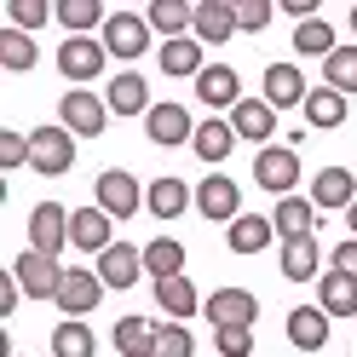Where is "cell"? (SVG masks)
<instances>
[{
	"instance_id": "1",
	"label": "cell",
	"mask_w": 357,
	"mask_h": 357,
	"mask_svg": "<svg viewBox=\"0 0 357 357\" xmlns=\"http://www.w3.org/2000/svg\"><path fill=\"white\" fill-rule=\"evenodd\" d=\"M29 167L35 173H70L75 167V132L70 127H35L29 132Z\"/></svg>"
},
{
	"instance_id": "2",
	"label": "cell",
	"mask_w": 357,
	"mask_h": 357,
	"mask_svg": "<svg viewBox=\"0 0 357 357\" xmlns=\"http://www.w3.org/2000/svg\"><path fill=\"white\" fill-rule=\"evenodd\" d=\"M63 271H70V265H58V259L35 254V248L12 259V277H17V288H24L29 300H58V288H63Z\"/></svg>"
},
{
	"instance_id": "3",
	"label": "cell",
	"mask_w": 357,
	"mask_h": 357,
	"mask_svg": "<svg viewBox=\"0 0 357 357\" xmlns=\"http://www.w3.org/2000/svg\"><path fill=\"white\" fill-rule=\"evenodd\" d=\"M58 121L70 127V132H81V139H98V132H104V121H109V104H104L98 93H86V86H75V93H63Z\"/></svg>"
},
{
	"instance_id": "4",
	"label": "cell",
	"mask_w": 357,
	"mask_h": 357,
	"mask_svg": "<svg viewBox=\"0 0 357 357\" xmlns=\"http://www.w3.org/2000/svg\"><path fill=\"white\" fill-rule=\"evenodd\" d=\"M93 196H98V208H104L109 219H132V213H139V202H144L139 178H132V173H121V167H109V173H98V185H93Z\"/></svg>"
},
{
	"instance_id": "5",
	"label": "cell",
	"mask_w": 357,
	"mask_h": 357,
	"mask_svg": "<svg viewBox=\"0 0 357 357\" xmlns=\"http://www.w3.org/2000/svg\"><path fill=\"white\" fill-rule=\"evenodd\" d=\"M98 300H104V277L93 265H70V271H63V288H58V311L86 317V311H98Z\"/></svg>"
},
{
	"instance_id": "6",
	"label": "cell",
	"mask_w": 357,
	"mask_h": 357,
	"mask_svg": "<svg viewBox=\"0 0 357 357\" xmlns=\"http://www.w3.org/2000/svg\"><path fill=\"white\" fill-rule=\"evenodd\" d=\"M196 208H202V219H219V225H231V219H242V190L231 173H208L202 185H196Z\"/></svg>"
},
{
	"instance_id": "7",
	"label": "cell",
	"mask_w": 357,
	"mask_h": 357,
	"mask_svg": "<svg viewBox=\"0 0 357 357\" xmlns=\"http://www.w3.org/2000/svg\"><path fill=\"white\" fill-rule=\"evenodd\" d=\"M29 248L47 254V259H58L63 248H70V213H63L58 202H40L29 213Z\"/></svg>"
},
{
	"instance_id": "8",
	"label": "cell",
	"mask_w": 357,
	"mask_h": 357,
	"mask_svg": "<svg viewBox=\"0 0 357 357\" xmlns=\"http://www.w3.org/2000/svg\"><path fill=\"white\" fill-rule=\"evenodd\" d=\"M104 40H93V35H70V40H63V47H58V70L63 75H70V81H98L104 75Z\"/></svg>"
},
{
	"instance_id": "9",
	"label": "cell",
	"mask_w": 357,
	"mask_h": 357,
	"mask_svg": "<svg viewBox=\"0 0 357 357\" xmlns=\"http://www.w3.org/2000/svg\"><path fill=\"white\" fill-rule=\"evenodd\" d=\"M208 323L213 328H254L259 317V300L248 294V288H219V294H208Z\"/></svg>"
},
{
	"instance_id": "10",
	"label": "cell",
	"mask_w": 357,
	"mask_h": 357,
	"mask_svg": "<svg viewBox=\"0 0 357 357\" xmlns=\"http://www.w3.org/2000/svg\"><path fill=\"white\" fill-rule=\"evenodd\" d=\"M254 178H259L265 190H277V196H294L300 155L288 150V144H265V150H259V162H254Z\"/></svg>"
},
{
	"instance_id": "11",
	"label": "cell",
	"mask_w": 357,
	"mask_h": 357,
	"mask_svg": "<svg viewBox=\"0 0 357 357\" xmlns=\"http://www.w3.org/2000/svg\"><path fill=\"white\" fill-rule=\"evenodd\" d=\"M144 47H150V24H144L139 12H116L104 24V52L109 58H139Z\"/></svg>"
},
{
	"instance_id": "12",
	"label": "cell",
	"mask_w": 357,
	"mask_h": 357,
	"mask_svg": "<svg viewBox=\"0 0 357 357\" xmlns=\"http://www.w3.org/2000/svg\"><path fill=\"white\" fill-rule=\"evenodd\" d=\"M144 132H150V144H190L196 139V121H190V109L185 104H155L150 116H144Z\"/></svg>"
},
{
	"instance_id": "13",
	"label": "cell",
	"mask_w": 357,
	"mask_h": 357,
	"mask_svg": "<svg viewBox=\"0 0 357 357\" xmlns=\"http://www.w3.org/2000/svg\"><path fill=\"white\" fill-rule=\"evenodd\" d=\"M109 231H116V219H109L98 202H93V208H81V213H70V242H75L81 254H104V248H116V236H109Z\"/></svg>"
},
{
	"instance_id": "14",
	"label": "cell",
	"mask_w": 357,
	"mask_h": 357,
	"mask_svg": "<svg viewBox=\"0 0 357 357\" xmlns=\"http://www.w3.org/2000/svg\"><path fill=\"white\" fill-rule=\"evenodd\" d=\"M93 271L104 277V288H132L144 277V248H132V242H116V248H104Z\"/></svg>"
},
{
	"instance_id": "15",
	"label": "cell",
	"mask_w": 357,
	"mask_h": 357,
	"mask_svg": "<svg viewBox=\"0 0 357 357\" xmlns=\"http://www.w3.org/2000/svg\"><path fill=\"white\" fill-rule=\"evenodd\" d=\"M104 104H109V116H150V81L139 75V70H121L116 81H109V93H104Z\"/></svg>"
},
{
	"instance_id": "16",
	"label": "cell",
	"mask_w": 357,
	"mask_h": 357,
	"mask_svg": "<svg viewBox=\"0 0 357 357\" xmlns=\"http://www.w3.org/2000/svg\"><path fill=\"white\" fill-rule=\"evenodd\" d=\"M305 98H311V86H305V75L294 70V63H271L265 70V104L271 109H305Z\"/></svg>"
},
{
	"instance_id": "17",
	"label": "cell",
	"mask_w": 357,
	"mask_h": 357,
	"mask_svg": "<svg viewBox=\"0 0 357 357\" xmlns=\"http://www.w3.org/2000/svg\"><path fill=\"white\" fill-rule=\"evenodd\" d=\"M196 98L213 104V109H236V104H242V81H236V70H231V63H208V70L196 75Z\"/></svg>"
},
{
	"instance_id": "18",
	"label": "cell",
	"mask_w": 357,
	"mask_h": 357,
	"mask_svg": "<svg viewBox=\"0 0 357 357\" xmlns=\"http://www.w3.org/2000/svg\"><path fill=\"white\" fill-rule=\"evenodd\" d=\"M288 346L323 351L328 346V311L323 305H294V311H288Z\"/></svg>"
},
{
	"instance_id": "19",
	"label": "cell",
	"mask_w": 357,
	"mask_h": 357,
	"mask_svg": "<svg viewBox=\"0 0 357 357\" xmlns=\"http://www.w3.org/2000/svg\"><path fill=\"white\" fill-rule=\"evenodd\" d=\"M317 305L328 311V317H351L357 311V277H346V271L328 265V271L317 277Z\"/></svg>"
},
{
	"instance_id": "20",
	"label": "cell",
	"mask_w": 357,
	"mask_h": 357,
	"mask_svg": "<svg viewBox=\"0 0 357 357\" xmlns=\"http://www.w3.org/2000/svg\"><path fill=\"white\" fill-rule=\"evenodd\" d=\"M271 236H277V225H271L265 213H242V219H231V225H225L231 254H259V248H271Z\"/></svg>"
},
{
	"instance_id": "21",
	"label": "cell",
	"mask_w": 357,
	"mask_h": 357,
	"mask_svg": "<svg viewBox=\"0 0 357 357\" xmlns=\"http://www.w3.org/2000/svg\"><path fill=\"white\" fill-rule=\"evenodd\" d=\"M231 127H236V139L265 144V139H271V127H277V109L265 104V98H242V104L231 109Z\"/></svg>"
},
{
	"instance_id": "22",
	"label": "cell",
	"mask_w": 357,
	"mask_h": 357,
	"mask_svg": "<svg viewBox=\"0 0 357 357\" xmlns=\"http://www.w3.org/2000/svg\"><path fill=\"white\" fill-rule=\"evenodd\" d=\"M311 202L317 208H351L357 202V178L346 167H323L317 178H311Z\"/></svg>"
},
{
	"instance_id": "23",
	"label": "cell",
	"mask_w": 357,
	"mask_h": 357,
	"mask_svg": "<svg viewBox=\"0 0 357 357\" xmlns=\"http://www.w3.org/2000/svg\"><path fill=\"white\" fill-rule=\"evenodd\" d=\"M190 35H196V40H231V35H242V29H236V6H231V0H202Z\"/></svg>"
},
{
	"instance_id": "24",
	"label": "cell",
	"mask_w": 357,
	"mask_h": 357,
	"mask_svg": "<svg viewBox=\"0 0 357 357\" xmlns=\"http://www.w3.org/2000/svg\"><path fill=\"white\" fill-rule=\"evenodd\" d=\"M311 219H317V202H311V196H282L271 225H277L282 242H294V236H311Z\"/></svg>"
},
{
	"instance_id": "25",
	"label": "cell",
	"mask_w": 357,
	"mask_h": 357,
	"mask_svg": "<svg viewBox=\"0 0 357 357\" xmlns=\"http://www.w3.org/2000/svg\"><path fill=\"white\" fill-rule=\"evenodd\" d=\"M190 202H196V196L185 190V178H173V173H167V178H155V185L144 190V208H150L155 219H178Z\"/></svg>"
},
{
	"instance_id": "26",
	"label": "cell",
	"mask_w": 357,
	"mask_h": 357,
	"mask_svg": "<svg viewBox=\"0 0 357 357\" xmlns=\"http://www.w3.org/2000/svg\"><path fill=\"white\" fill-rule=\"evenodd\" d=\"M231 144H236V127H231V121H219V116L196 121V139H190V150L202 155V162H225V155H231Z\"/></svg>"
},
{
	"instance_id": "27",
	"label": "cell",
	"mask_w": 357,
	"mask_h": 357,
	"mask_svg": "<svg viewBox=\"0 0 357 357\" xmlns=\"http://www.w3.org/2000/svg\"><path fill=\"white\" fill-rule=\"evenodd\" d=\"M52 357H98V334L86 328L81 317H63L52 328Z\"/></svg>"
},
{
	"instance_id": "28",
	"label": "cell",
	"mask_w": 357,
	"mask_h": 357,
	"mask_svg": "<svg viewBox=\"0 0 357 357\" xmlns=\"http://www.w3.org/2000/svg\"><path fill=\"white\" fill-rule=\"evenodd\" d=\"M317 265H323L317 236H294V242H282V277H288V282H311V277H317Z\"/></svg>"
},
{
	"instance_id": "29",
	"label": "cell",
	"mask_w": 357,
	"mask_h": 357,
	"mask_svg": "<svg viewBox=\"0 0 357 357\" xmlns=\"http://www.w3.org/2000/svg\"><path fill=\"white\" fill-rule=\"evenodd\" d=\"M208 63H202V40L196 35H178L162 47V75H202Z\"/></svg>"
},
{
	"instance_id": "30",
	"label": "cell",
	"mask_w": 357,
	"mask_h": 357,
	"mask_svg": "<svg viewBox=\"0 0 357 357\" xmlns=\"http://www.w3.org/2000/svg\"><path fill=\"white\" fill-rule=\"evenodd\" d=\"M144 271L155 282H167V277H185V242H173V236H155L150 248H144Z\"/></svg>"
},
{
	"instance_id": "31",
	"label": "cell",
	"mask_w": 357,
	"mask_h": 357,
	"mask_svg": "<svg viewBox=\"0 0 357 357\" xmlns=\"http://www.w3.org/2000/svg\"><path fill=\"white\" fill-rule=\"evenodd\" d=\"M150 29H162L167 40L190 35L196 29V6H185V0H155V6H150Z\"/></svg>"
},
{
	"instance_id": "32",
	"label": "cell",
	"mask_w": 357,
	"mask_h": 357,
	"mask_svg": "<svg viewBox=\"0 0 357 357\" xmlns=\"http://www.w3.org/2000/svg\"><path fill=\"white\" fill-rule=\"evenodd\" d=\"M155 311H167V317L185 323L190 311H196V282H190V277H167V282H155Z\"/></svg>"
},
{
	"instance_id": "33",
	"label": "cell",
	"mask_w": 357,
	"mask_h": 357,
	"mask_svg": "<svg viewBox=\"0 0 357 357\" xmlns=\"http://www.w3.org/2000/svg\"><path fill=\"white\" fill-rule=\"evenodd\" d=\"M323 86H334V93H357V47H334L323 58Z\"/></svg>"
},
{
	"instance_id": "34",
	"label": "cell",
	"mask_w": 357,
	"mask_h": 357,
	"mask_svg": "<svg viewBox=\"0 0 357 357\" xmlns=\"http://www.w3.org/2000/svg\"><path fill=\"white\" fill-rule=\"evenodd\" d=\"M305 121H311V127H340V121H346V93H334V86H311Z\"/></svg>"
},
{
	"instance_id": "35",
	"label": "cell",
	"mask_w": 357,
	"mask_h": 357,
	"mask_svg": "<svg viewBox=\"0 0 357 357\" xmlns=\"http://www.w3.org/2000/svg\"><path fill=\"white\" fill-rule=\"evenodd\" d=\"M116 351H121V357H150V351H155V323L121 317V323H116Z\"/></svg>"
},
{
	"instance_id": "36",
	"label": "cell",
	"mask_w": 357,
	"mask_h": 357,
	"mask_svg": "<svg viewBox=\"0 0 357 357\" xmlns=\"http://www.w3.org/2000/svg\"><path fill=\"white\" fill-rule=\"evenodd\" d=\"M52 12H58V24H63V29H75V35H86V29H98V24H109L98 0H58Z\"/></svg>"
},
{
	"instance_id": "37",
	"label": "cell",
	"mask_w": 357,
	"mask_h": 357,
	"mask_svg": "<svg viewBox=\"0 0 357 357\" xmlns=\"http://www.w3.org/2000/svg\"><path fill=\"white\" fill-rule=\"evenodd\" d=\"M0 63H6L12 75L35 70V40H29L24 29H6V35H0Z\"/></svg>"
},
{
	"instance_id": "38",
	"label": "cell",
	"mask_w": 357,
	"mask_h": 357,
	"mask_svg": "<svg viewBox=\"0 0 357 357\" xmlns=\"http://www.w3.org/2000/svg\"><path fill=\"white\" fill-rule=\"evenodd\" d=\"M150 357H196L190 328H185V323H162V328H155V351H150Z\"/></svg>"
},
{
	"instance_id": "39",
	"label": "cell",
	"mask_w": 357,
	"mask_h": 357,
	"mask_svg": "<svg viewBox=\"0 0 357 357\" xmlns=\"http://www.w3.org/2000/svg\"><path fill=\"white\" fill-rule=\"evenodd\" d=\"M294 47H300L305 58H328V52H334V29L311 17V24H300V29H294Z\"/></svg>"
},
{
	"instance_id": "40",
	"label": "cell",
	"mask_w": 357,
	"mask_h": 357,
	"mask_svg": "<svg viewBox=\"0 0 357 357\" xmlns=\"http://www.w3.org/2000/svg\"><path fill=\"white\" fill-rule=\"evenodd\" d=\"M213 346H219V357H248L254 351V328H213Z\"/></svg>"
},
{
	"instance_id": "41",
	"label": "cell",
	"mask_w": 357,
	"mask_h": 357,
	"mask_svg": "<svg viewBox=\"0 0 357 357\" xmlns=\"http://www.w3.org/2000/svg\"><path fill=\"white\" fill-rule=\"evenodd\" d=\"M0 167H29V132H0Z\"/></svg>"
},
{
	"instance_id": "42",
	"label": "cell",
	"mask_w": 357,
	"mask_h": 357,
	"mask_svg": "<svg viewBox=\"0 0 357 357\" xmlns=\"http://www.w3.org/2000/svg\"><path fill=\"white\" fill-rule=\"evenodd\" d=\"M271 24V0H236V29H265Z\"/></svg>"
},
{
	"instance_id": "43",
	"label": "cell",
	"mask_w": 357,
	"mask_h": 357,
	"mask_svg": "<svg viewBox=\"0 0 357 357\" xmlns=\"http://www.w3.org/2000/svg\"><path fill=\"white\" fill-rule=\"evenodd\" d=\"M12 24L24 29V35L40 29V24H47V0H17V6H12Z\"/></svg>"
},
{
	"instance_id": "44",
	"label": "cell",
	"mask_w": 357,
	"mask_h": 357,
	"mask_svg": "<svg viewBox=\"0 0 357 357\" xmlns=\"http://www.w3.org/2000/svg\"><path fill=\"white\" fill-rule=\"evenodd\" d=\"M334 271H346V277H357V236H351V242H340V248H334Z\"/></svg>"
},
{
	"instance_id": "45",
	"label": "cell",
	"mask_w": 357,
	"mask_h": 357,
	"mask_svg": "<svg viewBox=\"0 0 357 357\" xmlns=\"http://www.w3.org/2000/svg\"><path fill=\"white\" fill-rule=\"evenodd\" d=\"M17 294H24V288H17V277H6V282H0V311H12Z\"/></svg>"
},
{
	"instance_id": "46",
	"label": "cell",
	"mask_w": 357,
	"mask_h": 357,
	"mask_svg": "<svg viewBox=\"0 0 357 357\" xmlns=\"http://www.w3.org/2000/svg\"><path fill=\"white\" fill-rule=\"evenodd\" d=\"M282 12H288V17H300V24H311V0H288Z\"/></svg>"
},
{
	"instance_id": "47",
	"label": "cell",
	"mask_w": 357,
	"mask_h": 357,
	"mask_svg": "<svg viewBox=\"0 0 357 357\" xmlns=\"http://www.w3.org/2000/svg\"><path fill=\"white\" fill-rule=\"evenodd\" d=\"M346 219H351V231H357V202H351V208H346Z\"/></svg>"
},
{
	"instance_id": "48",
	"label": "cell",
	"mask_w": 357,
	"mask_h": 357,
	"mask_svg": "<svg viewBox=\"0 0 357 357\" xmlns=\"http://www.w3.org/2000/svg\"><path fill=\"white\" fill-rule=\"evenodd\" d=\"M351 35H357V6H351Z\"/></svg>"
}]
</instances>
